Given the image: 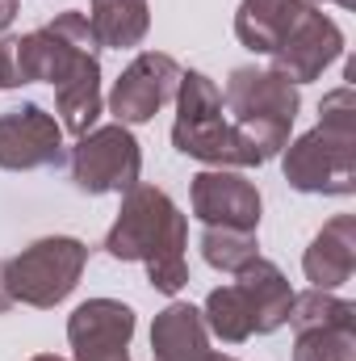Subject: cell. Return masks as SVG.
<instances>
[{
  "label": "cell",
  "instance_id": "1",
  "mask_svg": "<svg viewBox=\"0 0 356 361\" xmlns=\"http://www.w3.org/2000/svg\"><path fill=\"white\" fill-rule=\"evenodd\" d=\"M101 248L122 265H143L151 290L168 298L189 286V219L160 185L139 180L122 193V210Z\"/></svg>",
  "mask_w": 356,
  "mask_h": 361
},
{
  "label": "cell",
  "instance_id": "2",
  "mask_svg": "<svg viewBox=\"0 0 356 361\" xmlns=\"http://www.w3.org/2000/svg\"><path fill=\"white\" fill-rule=\"evenodd\" d=\"M281 177L298 193L352 197L356 193V92L340 85L319 101V122L281 147Z\"/></svg>",
  "mask_w": 356,
  "mask_h": 361
},
{
  "label": "cell",
  "instance_id": "3",
  "mask_svg": "<svg viewBox=\"0 0 356 361\" xmlns=\"http://www.w3.org/2000/svg\"><path fill=\"white\" fill-rule=\"evenodd\" d=\"M177 122H172V147L180 156L205 164V169H260L265 156L235 130L227 118L222 89L205 72H180L177 85Z\"/></svg>",
  "mask_w": 356,
  "mask_h": 361
},
{
  "label": "cell",
  "instance_id": "4",
  "mask_svg": "<svg viewBox=\"0 0 356 361\" xmlns=\"http://www.w3.org/2000/svg\"><path fill=\"white\" fill-rule=\"evenodd\" d=\"M222 105H227V118L235 122V130L268 164L272 156H281V147L293 135V122L302 114V92L268 68H235L227 76Z\"/></svg>",
  "mask_w": 356,
  "mask_h": 361
},
{
  "label": "cell",
  "instance_id": "5",
  "mask_svg": "<svg viewBox=\"0 0 356 361\" xmlns=\"http://www.w3.org/2000/svg\"><path fill=\"white\" fill-rule=\"evenodd\" d=\"M89 269V244L76 235H42L4 261V281L13 302L34 311H55Z\"/></svg>",
  "mask_w": 356,
  "mask_h": 361
},
{
  "label": "cell",
  "instance_id": "6",
  "mask_svg": "<svg viewBox=\"0 0 356 361\" xmlns=\"http://www.w3.org/2000/svg\"><path fill=\"white\" fill-rule=\"evenodd\" d=\"M68 177L89 197L134 189L139 177H143V147H139L134 130L122 126V122L92 126L68 152Z\"/></svg>",
  "mask_w": 356,
  "mask_h": 361
},
{
  "label": "cell",
  "instance_id": "7",
  "mask_svg": "<svg viewBox=\"0 0 356 361\" xmlns=\"http://www.w3.org/2000/svg\"><path fill=\"white\" fill-rule=\"evenodd\" d=\"M344 55V30L336 25V17H327L323 8L306 4L289 30L281 34V42L268 55V72H276L281 80H289L293 89L319 80L331 63H340Z\"/></svg>",
  "mask_w": 356,
  "mask_h": 361
},
{
  "label": "cell",
  "instance_id": "8",
  "mask_svg": "<svg viewBox=\"0 0 356 361\" xmlns=\"http://www.w3.org/2000/svg\"><path fill=\"white\" fill-rule=\"evenodd\" d=\"M180 72L184 68H180L168 51H139L122 68V76L113 80V89L105 97V109L122 126H143V122H151L177 97Z\"/></svg>",
  "mask_w": 356,
  "mask_h": 361
},
{
  "label": "cell",
  "instance_id": "9",
  "mask_svg": "<svg viewBox=\"0 0 356 361\" xmlns=\"http://www.w3.org/2000/svg\"><path fill=\"white\" fill-rule=\"evenodd\" d=\"M68 164L63 126L42 105L25 101L0 114V169L4 173H38Z\"/></svg>",
  "mask_w": 356,
  "mask_h": 361
},
{
  "label": "cell",
  "instance_id": "10",
  "mask_svg": "<svg viewBox=\"0 0 356 361\" xmlns=\"http://www.w3.org/2000/svg\"><path fill=\"white\" fill-rule=\"evenodd\" d=\"M189 202L201 227H239L260 231L265 197L256 180H248L239 169H201L189 185Z\"/></svg>",
  "mask_w": 356,
  "mask_h": 361
},
{
  "label": "cell",
  "instance_id": "11",
  "mask_svg": "<svg viewBox=\"0 0 356 361\" xmlns=\"http://www.w3.org/2000/svg\"><path fill=\"white\" fill-rule=\"evenodd\" d=\"M134 307L117 298H89L68 315V345L72 361H130L134 341Z\"/></svg>",
  "mask_w": 356,
  "mask_h": 361
},
{
  "label": "cell",
  "instance_id": "12",
  "mask_svg": "<svg viewBox=\"0 0 356 361\" xmlns=\"http://www.w3.org/2000/svg\"><path fill=\"white\" fill-rule=\"evenodd\" d=\"M302 273L314 290H340L356 273V214H336L302 252Z\"/></svg>",
  "mask_w": 356,
  "mask_h": 361
},
{
  "label": "cell",
  "instance_id": "13",
  "mask_svg": "<svg viewBox=\"0 0 356 361\" xmlns=\"http://www.w3.org/2000/svg\"><path fill=\"white\" fill-rule=\"evenodd\" d=\"M55 114L63 135L80 139L96 126V118L105 114V97H101V51L80 55L72 63V72L55 85Z\"/></svg>",
  "mask_w": 356,
  "mask_h": 361
},
{
  "label": "cell",
  "instance_id": "14",
  "mask_svg": "<svg viewBox=\"0 0 356 361\" xmlns=\"http://www.w3.org/2000/svg\"><path fill=\"white\" fill-rule=\"evenodd\" d=\"M235 286L243 290L248 307H252V324H256V336H272L289 324V307H293V286L289 277L281 273L276 261L256 257L252 265L235 273Z\"/></svg>",
  "mask_w": 356,
  "mask_h": 361
},
{
  "label": "cell",
  "instance_id": "15",
  "mask_svg": "<svg viewBox=\"0 0 356 361\" xmlns=\"http://www.w3.org/2000/svg\"><path fill=\"white\" fill-rule=\"evenodd\" d=\"M210 332L193 302H168L151 324V361H210Z\"/></svg>",
  "mask_w": 356,
  "mask_h": 361
},
{
  "label": "cell",
  "instance_id": "16",
  "mask_svg": "<svg viewBox=\"0 0 356 361\" xmlns=\"http://www.w3.org/2000/svg\"><path fill=\"white\" fill-rule=\"evenodd\" d=\"M84 17H89L101 51H134V47H143V38L151 30L147 0H92Z\"/></svg>",
  "mask_w": 356,
  "mask_h": 361
},
{
  "label": "cell",
  "instance_id": "17",
  "mask_svg": "<svg viewBox=\"0 0 356 361\" xmlns=\"http://www.w3.org/2000/svg\"><path fill=\"white\" fill-rule=\"evenodd\" d=\"M306 4H310V0H239L235 38H239L252 55H272V47L281 42V34L289 30V21H293Z\"/></svg>",
  "mask_w": 356,
  "mask_h": 361
},
{
  "label": "cell",
  "instance_id": "18",
  "mask_svg": "<svg viewBox=\"0 0 356 361\" xmlns=\"http://www.w3.org/2000/svg\"><path fill=\"white\" fill-rule=\"evenodd\" d=\"M201 319H205V332L218 336L222 345H243L256 336V324H252V307L243 298V290L235 281L218 286L205 294V307H201Z\"/></svg>",
  "mask_w": 356,
  "mask_h": 361
},
{
  "label": "cell",
  "instance_id": "19",
  "mask_svg": "<svg viewBox=\"0 0 356 361\" xmlns=\"http://www.w3.org/2000/svg\"><path fill=\"white\" fill-rule=\"evenodd\" d=\"M197 248H201V261L210 269L227 273V277H235L243 265H252L260 257L256 231H239V227H201Z\"/></svg>",
  "mask_w": 356,
  "mask_h": 361
},
{
  "label": "cell",
  "instance_id": "20",
  "mask_svg": "<svg viewBox=\"0 0 356 361\" xmlns=\"http://www.w3.org/2000/svg\"><path fill=\"white\" fill-rule=\"evenodd\" d=\"M289 328L310 332V328H356V302L340 298L336 290H302L293 294L289 307Z\"/></svg>",
  "mask_w": 356,
  "mask_h": 361
},
{
  "label": "cell",
  "instance_id": "21",
  "mask_svg": "<svg viewBox=\"0 0 356 361\" xmlns=\"http://www.w3.org/2000/svg\"><path fill=\"white\" fill-rule=\"evenodd\" d=\"M293 361H356V328L293 332Z\"/></svg>",
  "mask_w": 356,
  "mask_h": 361
},
{
  "label": "cell",
  "instance_id": "22",
  "mask_svg": "<svg viewBox=\"0 0 356 361\" xmlns=\"http://www.w3.org/2000/svg\"><path fill=\"white\" fill-rule=\"evenodd\" d=\"M21 13V0H0V34L13 25V17Z\"/></svg>",
  "mask_w": 356,
  "mask_h": 361
},
{
  "label": "cell",
  "instance_id": "23",
  "mask_svg": "<svg viewBox=\"0 0 356 361\" xmlns=\"http://www.w3.org/2000/svg\"><path fill=\"white\" fill-rule=\"evenodd\" d=\"M17 302H13V294H8V281H4V261H0V315L4 311H13Z\"/></svg>",
  "mask_w": 356,
  "mask_h": 361
},
{
  "label": "cell",
  "instance_id": "24",
  "mask_svg": "<svg viewBox=\"0 0 356 361\" xmlns=\"http://www.w3.org/2000/svg\"><path fill=\"white\" fill-rule=\"evenodd\" d=\"M314 8H323V4H340V8H352V0H310Z\"/></svg>",
  "mask_w": 356,
  "mask_h": 361
},
{
  "label": "cell",
  "instance_id": "25",
  "mask_svg": "<svg viewBox=\"0 0 356 361\" xmlns=\"http://www.w3.org/2000/svg\"><path fill=\"white\" fill-rule=\"evenodd\" d=\"M30 361H68V357H59V353H38V357H30Z\"/></svg>",
  "mask_w": 356,
  "mask_h": 361
},
{
  "label": "cell",
  "instance_id": "26",
  "mask_svg": "<svg viewBox=\"0 0 356 361\" xmlns=\"http://www.w3.org/2000/svg\"><path fill=\"white\" fill-rule=\"evenodd\" d=\"M210 361H239V357H227V353H210Z\"/></svg>",
  "mask_w": 356,
  "mask_h": 361
}]
</instances>
